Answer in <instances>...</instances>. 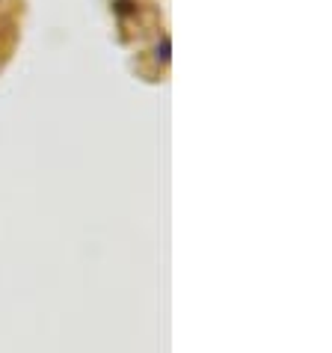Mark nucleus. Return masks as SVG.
I'll return each mask as SVG.
<instances>
[{
    "instance_id": "nucleus-1",
    "label": "nucleus",
    "mask_w": 332,
    "mask_h": 353,
    "mask_svg": "<svg viewBox=\"0 0 332 353\" xmlns=\"http://www.w3.org/2000/svg\"><path fill=\"white\" fill-rule=\"evenodd\" d=\"M158 57H160V60L166 63V60H169V39H163V42L158 45Z\"/></svg>"
}]
</instances>
